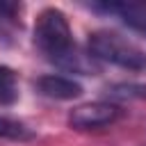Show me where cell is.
<instances>
[{"label": "cell", "instance_id": "6da1fadb", "mask_svg": "<svg viewBox=\"0 0 146 146\" xmlns=\"http://www.w3.org/2000/svg\"><path fill=\"white\" fill-rule=\"evenodd\" d=\"M34 43L55 64L75 48L68 21H66V16L59 9L48 7V9H43L36 16V23H34Z\"/></svg>", "mask_w": 146, "mask_h": 146}, {"label": "cell", "instance_id": "7a4b0ae2", "mask_svg": "<svg viewBox=\"0 0 146 146\" xmlns=\"http://www.w3.org/2000/svg\"><path fill=\"white\" fill-rule=\"evenodd\" d=\"M89 52L98 62H110L130 71H146V52L116 32H107V30L91 32Z\"/></svg>", "mask_w": 146, "mask_h": 146}, {"label": "cell", "instance_id": "3957f363", "mask_svg": "<svg viewBox=\"0 0 146 146\" xmlns=\"http://www.w3.org/2000/svg\"><path fill=\"white\" fill-rule=\"evenodd\" d=\"M121 116V107L114 103H87V105H78L75 110H71L68 114V125L75 130H98V128H107L114 121H119Z\"/></svg>", "mask_w": 146, "mask_h": 146}, {"label": "cell", "instance_id": "277c9868", "mask_svg": "<svg viewBox=\"0 0 146 146\" xmlns=\"http://www.w3.org/2000/svg\"><path fill=\"white\" fill-rule=\"evenodd\" d=\"M94 9L114 14L130 30L146 34V2H103V5H94Z\"/></svg>", "mask_w": 146, "mask_h": 146}, {"label": "cell", "instance_id": "5b68a950", "mask_svg": "<svg viewBox=\"0 0 146 146\" xmlns=\"http://www.w3.org/2000/svg\"><path fill=\"white\" fill-rule=\"evenodd\" d=\"M36 89L46 98H55V100H71L82 94V84L66 75H43L36 80Z\"/></svg>", "mask_w": 146, "mask_h": 146}, {"label": "cell", "instance_id": "8992f818", "mask_svg": "<svg viewBox=\"0 0 146 146\" xmlns=\"http://www.w3.org/2000/svg\"><path fill=\"white\" fill-rule=\"evenodd\" d=\"M18 98V80L9 66L0 64V105H11Z\"/></svg>", "mask_w": 146, "mask_h": 146}, {"label": "cell", "instance_id": "52a82bcc", "mask_svg": "<svg viewBox=\"0 0 146 146\" xmlns=\"http://www.w3.org/2000/svg\"><path fill=\"white\" fill-rule=\"evenodd\" d=\"M0 137H7V139H30L32 132L23 123L11 121L7 116H0Z\"/></svg>", "mask_w": 146, "mask_h": 146}, {"label": "cell", "instance_id": "ba28073f", "mask_svg": "<svg viewBox=\"0 0 146 146\" xmlns=\"http://www.w3.org/2000/svg\"><path fill=\"white\" fill-rule=\"evenodd\" d=\"M112 98H146V84H114Z\"/></svg>", "mask_w": 146, "mask_h": 146}, {"label": "cell", "instance_id": "9c48e42d", "mask_svg": "<svg viewBox=\"0 0 146 146\" xmlns=\"http://www.w3.org/2000/svg\"><path fill=\"white\" fill-rule=\"evenodd\" d=\"M18 14V5L16 2H0V23L2 21H11Z\"/></svg>", "mask_w": 146, "mask_h": 146}]
</instances>
